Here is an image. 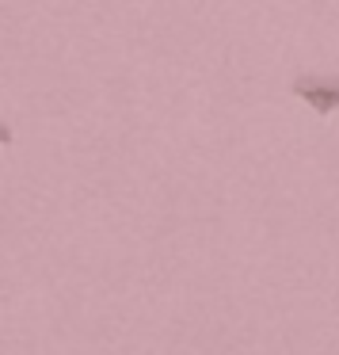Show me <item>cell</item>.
<instances>
[{
    "label": "cell",
    "mask_w": 339,
    "mask_h": 355,
    "mask_svg": "<svg viewBox=\"0 0 339 355\" xmlns=\"http://www.w3.org/2000/svg\"><path fill=\"white\" fill-rule=\"evenodd\" d=\"M290 92L301 96V100L313 111H320V115H328V111L339 107V77H297L290 85Z\"/></svg>",
    "instance_id": "6da1fadb"
},
{
    "label": "cell",
    "mask_w": 339,
    "mask_h": 355,
    "mask_svg": "<svg viewBox=\"0 0 339 355\" xmlns=\"http://www.w3.org/2000/svg\"><path fill=\"white\" fill-rule=\"evenodd\" d=\"M0 146H12V126L0 123Z\"/></svg>",
    "instance_id": "7a4b0ae2"
}]
</instances>
